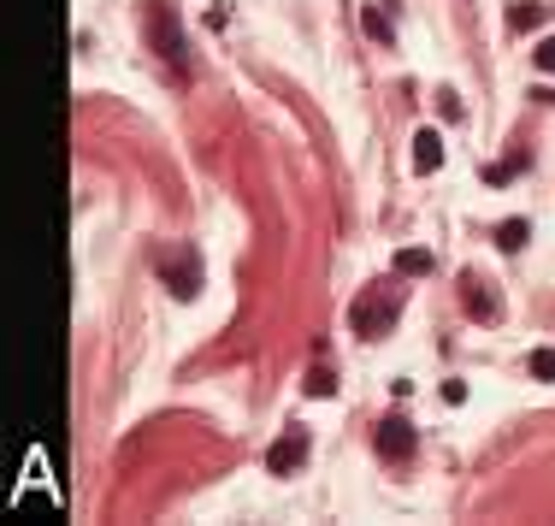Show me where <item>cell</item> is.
<instances>
[{"label":"cell","instance_id":"cell-12","mask_svg":"<svg viewBox=\"0 0 555 526\" xmlns=\"http://www.w3.org/2000/svg\"><path fill=\"white\" fill-rule=\"evenodd\" d=\"M302 391L308 396H337V373H331V367H313L308 379H302Z\"/></svg>","mask_w":555,"mask_h":526},{"label":"cell","instance_id":"cell-6","mask_svg":"<svg viewBox=\"0 0 555 526\" xmlns=\"http://www.w3.org/2000/svg\"><path fill=\"white\" fill-rule=\"evenodd\" d=\"M461 308L473 314V320H496V290L485 284V272H461Z\"/></svg>","mask_w":555,"mask_h":526},{"label":"cell","instance_id":"cell-13","mask_svg":"<svg viewBox=\"0 0 555 526\" xmlns=\"http://www.w3.org/2000/svg\"><path fill=\"white\" fill-rule=\"evenodd\" d=\"M526 367H532V379H555V349H532Z\"/></svg>","mask_w":555,"mask_h":526},{"label":"cell","instance_id":"cell-10","mask_svg":"<svg viewBox=\"0 0 555 526\" xmlns=\"http://www.w3.org/2000/svg\"><path fill=\"white\" fill-rule=\"evenodd\" d=\"M361 30H367L378 48H390V42H396V30H390V12H378V6H361Z\"/></svg>","mask_w":555,"mask_h":526},{"label":"cell","instance_id":"cell-2","mask_svg":"<svg viewBox=\"0 0 555 526\" xmlns=\"http://www.w3.org/2000/svg\"><path fill=\"white\" fill-rule=\"evenodd\" d=\"M148 42L166 66H178V77H189V54H184V30H178V12L172 0H148Z\"/></svg>","mask_w":555,"mask_h":526},{"label":"cell","instance_id":"cell-8","mask_svg":"<svg viewBox=\"0 0 555 526\" xmlns=\"http://www.w3.org/2000/svg\"><path fill=\"white\" fill-rule=\"evenodd\" d=\"M443 166V136L426 125V131H414V172H437Z\"/></svg>","mask_w":555,"mask_h":526},{"label":"cell","instance_id":"cell-9","mask_svg":"<svg viewBox=\"0 0 555 526\" xmlns=\"http://www.w3.org/2000/svg\"><path fill=\"white\" fill-rule=\"evenodd\" d=\"M396 278H426L432 272V249H396Z\"/></svg>","mask_w":555,"mask_h":526},{"label":"cell","instance_id":"cell-11","mask_svg":"<svg viewBox=\"0 0 555 526\" xmlns=\"http://www.w3.org/2000/svg\"><path fill=\"white\" fill-rule=\"evenodd\" d=\"M526 237H532V225H526V219L496 225V249H508V255H520V249H526Z\"/></svg>","mask_w":555,"mask_h":526},{"label":"cell","instance_id":"cell-1","mask_svg":"<svg viewBox=\"0 0 555 526\" xmlns=\"http://www.w3.org/2000/svg\"><path fill=\"white\" fill-rule=\"evenodd\" d=\"M402 284L396 278H372L367 290L349 302V326H355V337L361 343H384L390 331H396V320H402Z\"/></svg>","mask_w":555,"mask_h":526},{"label":"cell","instance_id":"cell-15","mask_svg":"<svg viewBox=\"0 0 555 526\" xmlns=\"http://www.w3.org/2000/svg\"><path fill=\"white\" fill-rule=\"evenodd\" d=\"M437 113L455 125V119H461V95H449V89H443V95H437Z\"/></svg>","mask_w":555,"mask_h":526},{"label":"cell","instance_id":"cell-3","mask_svg":"<svg viewBox=\"0 0 555 526\" xmlns=\"http://www.w3.org/2000/svg\"><path fill=\"white\" fill-rule=\"evenodd\" d=\"M160 278H166V290L189 302L195 290H201V255L195 249H178V255H160Z\"/></svg>","mask_w":555,"mask_h":526},{"label":"cell","instance_id":"cell-7","mask_svg":"<svg viewBox=\"0 0 555 526\" xmlns=\"http://www.w3.org/2000/svg\"><path fill=\"white\" fill-rule=\"evenodd\" d=\"M555 6L550 0H520V6H508V30H538V24H550Z\"/></svg>","mask_w":555,"mask_h":526},{"label":"cell","instance_id":"cell-4","mask_svg":"<svg viewBox=\"0 0 555 526\" xmlns=\"http://www.w3.org/2000/svg\"><path fill=\"white\" fill-rule=\"evenodd\" d=\"M372 444H378V456H384V461H408V456H414V444H420V432H414L402 414H390V420H378Z\"/></svg>","mask_w":555,"mask_h":526},{"label":"cell","instance_id":"cell-5","mask_svg":"<svg viewBox=\"0 0 555 526\" xmlns=\"http://www.w3.org/2000/svg\"><path fill=\"white\" fill-rule=\"evenodd\" d=\"M302 461H308V426H290V432L266 450V467H272L278 479H284V473H296Z\"/></svg>","mask_w":555,"mask_h":526},{"label":"cell","instance_id":"cell-14","mask_svg":"<svg viewBox=\"0 0 555 526\" xmlns=\"http://www.w3.org/2000/svg\"><path fill=\"white\" fill-rule=\"evenodd\" d=\"M532 66H538V71H555V36H550V42H538V48H532Z\"/></svg>","mask_w":555,"mask_h":526}]
</instances>
